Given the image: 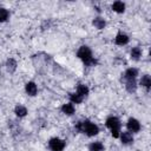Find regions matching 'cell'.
<instances>
[{
  "mask_svg": "<svg viewBox=\"0 0 151 151\" xmlns=\"http://www.w3.org/2000/svg\"><path fill=\"white\" fill-rule=\"evenodd\" d=\"M125 127L126 131L131 132L132 134H137L142 131V123L136 117H129L127 120L125 122Z\"/></svg>",
  "mask_w": 151,
  "mask_h": 151,
  "instance_id": "cell-6",
  "label": "cell"
},
{
  "mask_svg": "<svg viewBox=\"0 0 151 151\" xmlns=\"http://www.w3.org/2000/svg\"><path fill=\"white\" fill-rule=\"evenodd\" d=\"M139 70L134 66H130L124 70L122 73L120 80L124 85V88L127 93H136L138 90V78H139Z\"/></svg>",
  "mask_w": 151,
  "mask_h": 151,
  "instance_id": "cell-1",
  "label": "cell"
},
{
  "mask_svg": "<svg viewBox=\"0 0 151 151\" xmlns=\"http://www.w3.org/2000/svg\"><path fill=\"white\" fill-rule=\"evenodd\" d=\"M74 91H76L79 96H81L84 99H86V98L88 97V94H90V87H88V85L85 84V83H78L77 86H76V88H74Z\"/></svg>",
  "mask_w": 151,
  "mask_h": 151,
  "instance_id": "cell-16",
  "label": "cell"
},
{
  "mask_svg": "<svg viewBox=\"0 0 151 151\" xmlns=\"http://www.w3.org/2000/svg\"><path fill=\"white\" fill-rule=\"evenodd\" d=\"M13 113H14V116H15L17 118L22 119V118L27 117V114H28V109H27V106H25L24 104H17V105L14 106V109H13Z\"/></svg>",
  "mask_w": 151,
  "mask_h": 151,
  "instance_id": "cell-14",
  "label": "cell"
},
{
  "mask_svg": "<svg viewBox=\"0 0 151 151\" xmlns=\"http://www.w3.org/2000/svg\"><path fill=\"white\" fill-rule=\"evenodd\" d=\"M106 146L101 140H92L87 144V151H105Z\"/></svg>",
  "mask_w": 151,
  "mask_h": 151,
  "instance_id": "cell-17",
  "label": "cell"
},
{
  "mask_svg": "<svg viewBox=\"0 0 151 151\" xmlns=\"http://www.w3.org/2000/svg\"><path fill=\"white\" fill-rule=\"evenodd\" d=\"M143 48L140 46H133L130 48V52H129V55H130V59L132 61H139L142 58H143Z\"/></svg>",
  "mask_w": 151,
  "mask_h": 151,
  "instance_id": "cell-13",
  "label": "cell"
},
{
  "mask_svg": "<svg viewBox=\"0 0 151 151\" xmlns=\"http://www.w3.org/2000/svg\"><path fill=\"white\" fill-rule=\"evenodd\" d=\"M67 97H68V101L70 103H72L73 105H80L85 99L81 97V96H79L76 91H72V92H70L68 94H67Z\"/></svg>",
  "mask_w": 151,
  "mask_h": 151,
  "instance_id": "cell-19",
  "label": "cell"
},
{
  "mask_svg": "<svg viewBox=\"0 0 151 151\" xmlns=\"http://www.w3.org/2000/svg\"><path fill=\"white\" fill-rule=\"evenodd\" d=\"M111 11L116 14H124L126 11V4L122 0H116L111 4Z\"/></svg>",
  "mask_w": 151,
  "mask_h": 151,
  "instance_id": "cell-12",
  "label": "cell"
},
{
  "mask_svg": "<svg viewBox=\"0 0 151 151\" xmlns=\"http://www.w3.org/2000/svg\"><path fill=\"white\" fill-rule=\"evenodd\" d=\"M118 139L120 140V144L122 145H124V146H131L134 143V134H132L131 132H129V131L125 130V131H122L120 132Z\"/></svg>",
  "mask_w": 151,
  "mask_h": 151,
  "instance_id": "cell-9",
  "label": "cell"
},
{
  "mask_svg": "<svg viewBox=\"0 0 151 151\" xmlns=\"http://www.w3.org/2000/svg\"><path fill=\"white\" fill-rule=\"evenodd\" d=\"M60 112L66 117H72L76 114V105H73L70 101L63 103L60 105Z\"/></svg>",
  "mask_w": 151,
  "mask_h": 151,
  "instance_id": "cell-11",
  "label": "cell"
},
{
  "mask_svg": "<svg viewBox=\"0 0 151 151\" xmlns=\"http://www.w3.org/2000/svg\"><path fill=\"white\" fill-rule=\"evenodd\" d=\"M24 91L28 97H37L39 93V87L38 84L33 80H28L24 85Z\"/></svg>",
  "mask_w": 151,
  "mask_h": 151,
  "instance_id": "cell-8",
  "label": "cell"
},
{
  "mask_svg": "<svg viewBox=\"0 0 151 151\" xmlns=\"http://www.w3.org/2000/svg\"><path fill=\"white\" fill-rule=\"evenodd\" d=\"M138 87H142L145 90V92H149L151 90V77L149 73H144L139 76L138 78Z\"/></svg>",
  "mask_w": 151,
  "mask_h": 151,
  "instance_id": "cell-10",
  "label": "cell"
},
{
  "mask_svg": "<svg viewBox=\"0 0 151 151\" xmlns=\"http://www.w3.org/2000/svg\"><path fill=\"white\" fill-rule=\"evenodd\" d=\"M76 57L86 67H94L98 65V59L94 57L93 51L88 45H80L76 52Z\"/></svg>",
  "mask_w": 151,
  "mask_h": 151,
  "instance_id": "cell-3",
  "label": "cell"
},
{
  "mask_svg": "<svg viewBox=\"0 0 151 151\" xmlns=\"http://www.w3.org/2000/svg\"><path fill=\"white\" fill-rule=\"evenodd\" d=\"M73 131H74V133H83L88 138H94L100 133V127L93 120L85 118V119L77 120L74 123Z\"/></svg>",
  "mask_w": 151,
  "mask_h": 151,
  "instance_id": "cell-2",
  "label": "cell"
},
{
  "mask_svg": "<svg viewBox=\"0 0 151 151\" xmlns=\"http://www.w3.org/2000/svg\"><path fill=\"white\" fill-rule=\"evenodd\" d=\"M106 25H107V21H106V19H105L104 17H101V15H97V17H94V18L92 19V26H93L96 29H98V31L104 29V28L106 27Z\"/></svg>",
  "mask_w": 151,
  "mask_h": 151,
  "instance_id": "cell-15",
  "label": "cell"
},
{
  "mask_svg": "<svg viewBox=\"0 0 151 151\" xmlns=\"http://www.w3.org/2000/svg\"><path fill=\"white\" fill-rule=\"evenodd\" d=\"M104 125L105 127L110 131L111 136L114 138V139H118L119 138V134L122 132V126H123V123L120 120V118L118 116H114V114H110L106 117L105 122H104Z\"/></svg>",
  "mask_w": 151,
  "mask_h": 151,
  "instance_id": "cell-4",
  "label": "cell"
},
{
  "mask_svg": "<svg viewBox=\"0 0 151 151\" xmlns=\"http://www.w3.org/2000/svg\"><path fill=\"white\" fill-rule=\"evenodd\" d=\"M5 68L8 73H14L18 68V61L14 58H8L5 63Z\"/></svg>",
  "mask_w": 151,
  "mask_h": 151,
  "instance_id": "cell-18",
  "label": "cell"
},
{
  "mask_svg": "<svg viewBox=\"0 0 151 151\" xmlns=\"http://www.w3.org/2000/svg\"><path fill=\"white\" fill-rule=\"evenodd\" d=\"M130 40H131L130 35H129L126 32H124V31H119V32H117L116 35H114V38H113V42H114V45L120 46V47L129 45Z\"/></svg>",
  "mask_w": 151,
  "mask_h": 151,
  "instance_id": "cell-7",
  "label": "cell"
},
{
  "mask_svg": "<svg viewBox=\"0 0 151 151\" xmlns=\"http://www.w3.org/2000/svg\"><path fill=\"white\" fill-rule=\"evenodd\" d=\"M11 18V12L7 7L0 5V24H5Z\"/></svg>",
  "mask_w": 151,
  "mask_h": 151,
  "instance_id": "cell-20",
  "label": "cell"
},
{
  "mask_svg": "<svg viewBox=\"0 0 151 151\" xmlns=\"http://www.w3.org/2000/svg\"><path fill=\"white\" fill-rule=\"evenodd\" d=\"M47 147L50 151H64L66 149V140L61 137L53 136L47 140Z\"/></svg>",
  "mask_w": 151,
  "mask_h": 151,
  "instance_id": "cell-5",
  "label": "cell"
}]
</instances>
